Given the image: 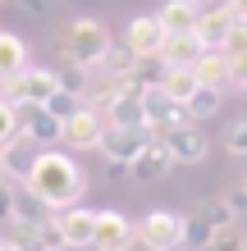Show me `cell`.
<instances>
[{"instance_id":"5b68a950","label":"cell","mask_w":247,"mask_h":251,"mask_svg":"<svg viewBox=\"0 0 247 251\" xmlns=\"http://www.w3.org/2000/svg\"><path fill=\"white\" fill-rule=\"evenodd\" d=\"M14 110H19V137H27L37 151H51L64 142V124L46 105H14Z\"/></svg>"},{"instance_id":"277c9868","label":"cell","mask_w":247,"mask_h":251,"mask_svg":"<svg viewBox=\"0 0 247 251\" xmlns=\"http://www.w3.org/2000/svg\"><path fill=\"white\" fill-rule=\"evenodd\" d=\"M183 224H188V215L179 210H147L142 215V224H137V242L147 247V251H179L183 247Z\"/></svg>"},{"instance_id":"ffe728a7","label":"cell","mask_w":247,"mask_h":251,"mask_svg":"<svg viewBox=\"0 0 247 251\" xmlns=\"http://www.w3.org/2000/svg\"><path fill=\"white\" fill-rule=\"evenodd\" d=\"M23 69H27V41L19 32H5V27H0V82L19 78Z\"/></svg>"},{"instance_id":"8992f818","label":"cell","mask_w":247,"mask_h":251,"mask_svg":"<svg viewBox=\"0 0 247 251\" xmlns=\"http://www.w3.org/2000/svg\"><path fill=\"white\" fill-rule=\"evenodd\" d=\"M142 119H147L151 137H165L169 128H183L188 124V110L179 105V100H169L161 87H147V92H142Z\"/></svg>"},{"instance_id":"83f0119b","label":"cell","mask_w":247,"mask_h":251,"mask_svg":"<svg viewBox=\"0 0 247 251\" xmlns=\"http://www.w3.org/2000/svg\"><path fill=\"white\" fill-rule=\"evenodd\" d=\"M133 78H137V87H142V92H147V87H161V78H165V64L156 60V55H151V60H137Z\"/></svg>"},{"instance_id":"7bdbcfd3","label":"cell","mask_w":247,"mask_h":251,"mask_svg":"<svg viewBox=\"0 0 247 251\" xmlns=\"http://www.w3.org/2000/svg\"><path fill=\"white\" fill-rule=\"evenodd\" d=\"M87 251H96V247H87Z\"/></svg>"},{"instance_id":"60d3db41","label":"cell","mask_w":247,"mask_h":251,"mask_svg":"<svg viewBox=\"0 0 247 251\" xmlns=\"http://www.w3.org/2000/svg\"><path fill=\"white\" fill-rule=\"evenodd\" d=\"M0 183H9V178H5V174H0Z\"/></svg>"},{"instance_id":"e0dca14e","label":"cell","mask_w":247,"mask_h":251,"mask_svg":"<svg viewBox=\"0 0 247 251\" xmlns=\"http://www.w3.org/2000/svg\"><path fill=\"white\" fill-rule=\"evenodd\" d=\"M197 55H201V46H197L192 32H165L161 50H156V60H161L165 69H192Z\"/></svg>"},{"instance_id":"7a4b0ae2","label":"cell","mask_w":247,"mask_h":251,"mask_svg":"<svg viewBox=\"0 0 247 251\" xmlns=\"http://www.w3.org/2000/svg\"><path fill=\"white\" fill-rule=\"evenodd\" d=\"M110 27L92 19V14H78V19H69L64 23V37H60V55L69 64H78V69H96L101 64V55L110 50Z\"/></svg>"},{"instance_id":"b9f144b4","label":"cell","mask_w":247,"mask_h":251,"mask_svg":"<svg viewBox=\"0 0 247 251\" xmlns=\"http://www.w3.org/2000/svg\"><path fill=\"white\" fill-rule=\"evenodd\" d=\"M179 251H192V247H179Z\"/></svg>"},{"instance_id":"44dd1931","label":"cell","mask_w":247,"mask_h":251,"mask_svg":"<svg viewBox=\"0 0 247 251\" xmlns=\"http://www.w3.org/2000/svg\"><path fill=\"white\" fill-rule=\"evenodd\" d=\"M197 5H192V0H165V5L161 9H156V19H161V27H165V32H192V27H197Z\"/></svg>"},{"instance_id":"ab89813d","label":"cell","mask_w":247,"mask_h":251,"mask_svg":"<svg viewBox=\"0 0 247 251\" xmlns=\"http://www.w3.org/2000/svg\"><path fill=\"white\" fill-rule=\"evenodd\" d=\"M243 192H247V174H243Z\"/></svg>"},{"instance_id":"74e56055","label":"cell","mask_w":247,"mask_h":251,"mask_svg":"<svg viewBox=\"0 0 247 251\" xmlns=\"http://www.w3.org/2000/svg\"><path fill=\"white\" fill-rule=\"evenodd\" d=\"M197 9H211V5H224V0H192Z\"/></svg>"},{"instance_id":"f35d334b","label":"cell","mask_w":247,"mask_h":251,"mask_svg":"<svg viewBox=\"0 0 247 251\" xmlns=\"http://www.w3.org/2000/svg\"><path fill=\"white\" fill-rule=\"evenodd\" d=\"M0 251H9V247H5V238H0Z\"/></svg>"},{"instance_id":"7c38bea8","label":"cell","mask_w":247,"mask_h":251,"mask_svg":"<svg viewBox=\"0 0 247 251\" xmlns=\"http://www.w3.org/2000/svg\"><path fill=\"white\" fill-rule=\"evenodd\" d=\"M60 219V233H64V247L69 251H87L96 238V210L92 205H69V210H55Z\"/></svg>"},{"instance_id":"d4e9b609","label":"cell","mask_w":247,"mask_h":251,"mask_svg":"<svg viewBox=\"0 0 247 251\" xmlns=\"http://www.w3.org/2000/svg\"><path fill=\"white\" fill-rule=\"evenodd\" d=\"M161 92L169 96V100H183L197 92V78H192V69H165V78H161Z\"/></svg>"},{"instance_id":"d6a6232c","label":"cell","mask_w":247,"mask_h":251,"mask_svg":"<svg viewBox=\"0 0 247 251\" xmlns=\"http://www.w3.org/2000/svg\"><path fill=\"white\" fill-rule=\"evenodd\" d=\"M14 197H19V183H0V224L14 219Z\"/></svg>"},{"instance_id":"9c48e42d","label":"cell","mask_w":247,"mask_h":251,"mask_svg":"<svg viewBox=\"0 0 247 251\" xmlns=\"http://www.w3.org/2000/svg\"><path fill=\"white\" fill-rule=\"evenodd\" d=\"M161 142L169 146L174 165H201V160L211 155V137L201 132V124H183V128H169Z\"/></svg>"},{"instance_id":"7402d4cb","label":"cell","mask_w":247,"mask_h":251,"mask_svg":"<svg viewBox=\"0 0 247 251\" xmlns=\"http://www.w3.org/2000/svg\"><path fill=\"white\" fill-rule=\"evenodd\" d=\"M220 105H224V92H215V87H197V92L183 100L188 124H206V119H215V114H220Z\"/></svg>"},{"instance_id":"ac0fdd59","label":"cell","mask_w":247,"mask_h":251,"mask_svg":"<svg viewBox=\"0 0 247 251\" xmlns=\"http://www.w3.org/2000/svg\"><path fill=\"white\" fill-rule=\"evenodd\" d=\"M133 69H137V55L124 46V41H110V50L101 55V64L92 73H101L106 82H119V78H133Z\"/></svg>"},{"instance_id":"d6986e66","label":"cell","mask_w":247,"mask_h":251,"mask_svg":"<svg viewBox=\"0 0 247 251\" xmlns=\"http://www.w3.org/2000/svg\"><path fill=\"white\" fill-rule=\"evenodd\" d=\"M106 128H147L142 119V96H114L106 110H101Z\"/></svg>"},{"instance_id":"f546056e","label":"cell","mask_w":247,"mask_h":251,"mask_svg":"<svg viewBox=\"0 0 247 251\" xmlns=\"http://www.w3.org/2000/svg\"><path fill=\"white\" fill-rule=\"evenodd\" d=\"M224 146H229V155H243L247 160V114L224 128Z\"/></svg>"},{"instance_id":"5bb4252c","label":"cell","mask_w":247,"mask_h":251,"mask_svg":"<svg viewBox=\"0 0 247 251\" xmlns=\"http://www.w3.org/2000/svg\"><path fill=\"white\" fill-rule=\"evenodd\" d=\"M128 169H133V178H142V183H156V178H169L174 155H169V146H165L161 137H151V142L137 151V160H133Z\"/></svg>"},{"instance_id":"3957f363","label":"cell","mask_w":247,"mask_h":251,"mask_svg":"<svg viewBox=\"0 0 247 251\" xmlns=\"http://www.w3.org/2000/svg\"><path fill=\"white\" fill-rule=\"evenodd\" d=\"M55 92H60L55 69H37V64H27L19 78H5V82H0V96H5L9 105H46Z\"/></svg>"},{"instance_id":"4316f807","label":"cell","mask_w":247,"mask_h":251,"mask_svg":"<svg viewBox=\"0 0 247 251\" xmlns=\"http://www.w3.org/2000/svg\"><path fill=\"white\" fill-rule=\"evenodd\" d=\"M201 251H247V233L234 224V228H224V233H215V238L201 247Z\"/></svg>"},{"instance_id":"8fae6325","label":"cell","mask_w":247,"mask_h":251,"mask_svg":"<svg viewBox=\"0 0 247 251\" xmlns=\"http://www.w3.org/2000/svg\"><path fill=\"white\" fill-rule=\"evenodd\" d=\"M101 132H106V119H101L96 110H87V105H78V110L64 119V142H69V151H96V146H101Z\"/></svg>"},{"instance_id":"52a82bcc","label":"cell","mask_w":247,"mask_h":251,"mask_svg":"<svg viewBox=\"0 0 247 251\" xmlns=\"http://www.w3.org/2000/svg\"><path fill=\"white\" fill-rule=\"evenodd\" d=\"M92 247L96 251H128V247H137V224L124 210H96V238H92Z\"/></svg>"},{"instance_id":"4dcf8cb0","label":"cell","mask_w":247,"mask_h":251,"mask_svg":"<svg viewBox=\"0 0 247 251\" xmlns=\"http://www.w3.org/2000/svg\"><path fill=\"white\" fill-rule=\"evenodd\" d=\"M78 105H82V100H78V96H69V92H55V96L46 100V110H51V114H55L60 124H64V119H69V114H74Z\"/></svg>"},{"instance_id":"ba28073f","label":"cell","mask_w":247,"mask_h":251,"mask_svg":"<svg viewBox=\"0 0 247 251\" xmlns=\"http://www.w3.org/2000/svg\"><path fill=\"white\" fill-rule=\"evenodd\" d=\"M147 142H151V132H147V128H106V132H101V146H96V151H106L110 165L128 169Z\"/></svg>"},{"instance_id":"1f68e13d","label":"cell","mask_w":247,"mask_h":251,"mask_svg":"<svg viewBox=\"0 0 247 251\" xmlns=\"http://www.w3.org/2000/svg\"><path fill=\"white\" fill-rule=\"evenodd\" d=\"M14 132H19V110H14L9 100L0 96V146H5V142L14 137Z\"/></svg>"},{"instance_id":"484cf974","label":"cell","mask_w":247,"mask_h":251,"mask_svg":"<svg viewBox=\"0 0 247 251\" xmlns=\"http://www.w3.org/2000/svg\"><path fill=\"white\" fill-rule=\"evenodd\" d=\"M55 78H60V92H69V96H78V100H82L87 82H92V69H78V64H69V69H60V73H55Z\"/></svg>"},{"instance_id":"30bf717a","label":"cell","mask_w":247,"mask_h":251,"mask_svg":"<svg viewBox=\"0 0 247 251\" xmlns=\"http://www.w3.org/2000/svg\"><path fill=\"white\" fill-rule=\"evenodd\" d=\"M161 41H165V27L156 14H133V19L124 23V46L137 55V60H151L156 50H161Z\"/></svg>"},{"instance_id":"2e32d148","label":"cell","mask_w":247,"mask_h":251,"mask_svg":"<svg viewBox=\"0 0 247 251\" xmlns=\"http://www.w3.org/2000/svg\"><path fill=\"white\" fill-rule=\"evenodd\" d=\"M32 165H37V146L14 132V137L0 146V174H5V178H14V183H23L27 174H32Z\"/></svg>"},{"instance_id":"4fadbf2b","label":"cell","mask_w":247,"mask_h":251,"mask_svg":"<svg viewBox=\"0 0 247 251\" xmlns=\"http://www.w3.org/2000/svg\"><path fill=\"white\" fill-rule=\"evenodd\" d=\"M238 14L229 9V5H211V9H201L197 14V27H192V37H197V46L201 50H220L224 46V37H229V27H234Z\"/></svg>"},{"instance_id":"9a60e30c","label":"cell","mask_w":247,"mask_h":251,"mask_svg":"<svg viewBox=\"0 0 247 251\" xmlns=\"http://www.w3.org/2000/svg\"><path fill=\"white\" fill-rule=\"evenodd\" d=\"M192 78L197 87H215V92H224L229 82H234V60H229L224 50H201L192 60Z\"/></svg>"},{"instance_id":"cb8c5ba5","label":"cell","mask_w":247,"mask_h":251,"mask_svg":"<svg viewBox=\"0 0 247 251\" xmlns=\"http://www.w3.org/2000/svg\"><path fill=\"white\" fill-rule=\"evenodd\" d=\"M32 238H37V251H69L64 247V233H60V219L55 210H41L32 219Z\"/></svg>"},{"instance_id":"6da1fadb","label":"cell","mask_w":247,"mask_h":251,"mask_svg":"<svg viewBox=\"0 0 247 251\" xmlns=\"http://www.w3.org/2000/svg\"><path fill=\"white\" fill-rule=\"evenodd\" d=\"M19 187L32 192L46 210H69V205H78L87 197V174H82V165L69 151L51 146V151H37V165H32V174H27Z\"/></svg>"},{"instance_id":"603a6c76","label":"cell","mask_w":247,"mask_h":251,"mask_svg":"<svg viewBox=\"0 0 247 251\" xmlns=\"http://www.w3.org/2000/svg\"><path fill=\"white\" fill-rule=\"evenodd\" d=\"M192 215H197L206 228H215V233H224V228H234V224H238V215L229 210V201H224V197H201Z\"/></svg>"},{"instance_id":"836d02e7","label":"cell","mask_w":247,"mask_h":251,"mask_svg":"<svg viewBox=\"0 0 247 251\" xmlns=\"http://www.w3.org/2000/svg\"><path fill=\"white\" fill-rule=\"evenodd\" d=\"M224 201H229V210H234V215H247V192H243V183H238V187H229V192H224Z\"/></svg>"},{"instance_id":"d590c367","label":"cell","mask_w":247,"mask_h":251,"mask_svg":"<svg viewBox=\"0 0 247 251\" xmlns=\"http://www.w3.org/2000/svg\"><path fill=\"white\" fill-rule=\"evenodd\" d=\"M234 87H243V92H247V55H238V60H234Z\"/></svg>"},{"instance_id":"f1b7e54d","label":"cell","mask_w":247,"mask_h":251,"mask_svg":"<svg viewBox=\"0 0 247 251\" xmlns=\"http://www.w3.org/2000/svg\"><path fill=\"white\" fill-rule=\"evenodd\" d=\"M229 60H238V55H247V19H234V27H229L224 46H220Z\"/></svg>"},{"instance_id":"e575fe53","label":"cell","mask_w":247,"mask_h":251,"mask_svg":"<svg viewBox=\"0 0 247 251\" xmlns=\"http://www.w3.org/2000/svg\"><path fill=\"white\" fill-rule=\"evenodd\" d=\"M14 5H19L23 14H32V19H41V14H46V0H14Z\"/></svg>"},{"instance_id":"8d00e7d4","label":"cell","mask_w":247,"mask_h":251,"mask_svg":"<svg viewBox=\"0 0 247 251\" xmlns=\"http://www.w3.org/2000/svg\"><path fill=\"white\" fill-rule=\"evenodd\" d=\"M224 5H229V9H234V14H238V19H247V0H224Z\"/></svg>"}]
</instances>
